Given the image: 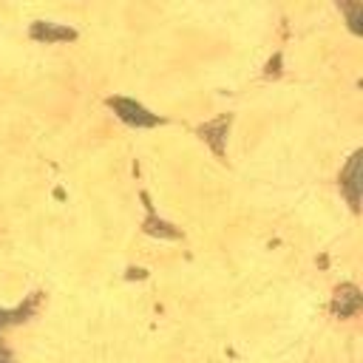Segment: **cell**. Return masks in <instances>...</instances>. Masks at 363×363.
<instances>
[{"label": "cell", "instance_id": "cell-1", "mask_svg": "<svg viewBox=\"0 0 363 363\" xmlns=\"http://www.w3.org/2000/svg\"><path fill=\"white\" fill-rule=\"evenodd\" d=\"M111 105L119 111L122 119H128V122H133V125H153V122H156V116H150L142 105H133V102H128V99H111Z\"/></svg>", "mask_w": 363, "mask_h": 363}, {"label": "cell", "instance_id": "cell-2", "mask_svg": "<svg viewBox=\"0 0 363 363\" xmlns=\"http://www.w3.org/2000/svg\"><path fill=\"white\" fill-rule=\"evenodd\" d=\"M357 306H360V295H357V289H354V286H346L343 292H337L335 309H337L340 315H352Z\"/></svg>", "mask_w": 363, "mask_h": 363}, {"label": "cell", "instance_id": "cell-3", "mask_svg": "<svg viewBox=\"0 0 363 363\" xmlns=\"http://www.w3.org/2000/svg\"><path fill=\"white\" fill-rule=\"evenodd\" d=\"M357 159H360V156L354 153L352 162H349V167H346V182H343V187H346V193H349V201H352L354 207H357V164H360Z\"/></svg>", "mask_w": 363, "mask_h": 363}]
</instances>
